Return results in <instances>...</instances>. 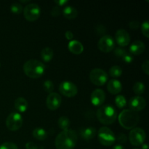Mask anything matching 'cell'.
Here are the masks:
<instances>
[{
	"label": "cell",
	"instance_id": "obj_23",
	"mask_svg": "<svg viewBox=\"0 0 149 149\" xmlns=\"http://www.w3.org/2000/svg\"><path fill=\"white\" fill-rule=\"evenodd\" d=\"M54 52L50 47H45L41 51V57L45 62H49L53 58Z\"/></svg>",
	"mask_w": 149,
	"mask_h": 149
},
{
	"label": "cell",
	"instance_id": "obj_19",
	"mask_svg": "<svg viewBox=\"0 0 149 149\" xmlns=\"http://www.w3.org/2000/svg\"><path fill=\"white\" fill-rule=\"evenodd\" d=\"M96 134H97V130L93 127H88L81 130V136L86 141H90L94 138Z\"/></svg>",
	"mask_w": 149,
	"mask_h": 149
},
{
	"label": "cell",
	"instance_id": "obj_32",
	"mask_svg": "<svg viewBox=\"0 0 149 149\" xmlns=\"http://www.w3.org/2000/svg\"><path fill=\"white\" fill-rule=\"evenodd\" d=\"M114 53L115 55H116L117 57H119V58H123L124 56L127 53V52L122 47H116L115 48Z\"/></svg>",
	"mask_w": 149,
	"mask_h": 149
},
{
	"label": "cell",
	"instance_id": "obj_27",
	"mask_svg": "<svg viewBox=\"0 0 149 149\" xmlns=\"http://www.w3.org/2000/svg\"><path fill=\"white\" fill-rule=\"evenodd\" d=\"M115 103H116V106L119 109H122L125 107L127 104V100L125 96L122 95H119L115 98Z\"/></svg>",
	"mask_w": 149,
	"mask_h": 149
},
{
	"label": "cell",
	"instance_id": "obj_31",
	"mask_svg": "<svg viewBox=\"0 0 149 149\" xmlns=\"http://www.w3.org/2000/svg\"><path fill=\"white\" fill-rule=\"evenodd\" d=\"M0 149H18V148L14 143L5 142L0 146Z\"/></svg>",
	"mask_w": 149,
	"mask_h": 149
},
{
	"label": "cell",
	"instance_id": "obj_35",
	"mask_svg": "<svg viewBox=\"0 0 149 149\" xmlns=\"http://www.w3.org/2000/svg\"><path fill=\"white\" fill-rule=\"evenodd\" d=\"M118 142L121 143H125L127 141V137L125 133H120L117 137Z\"/></svg>",
	"mask_w": 149,
	"mask_h": 149
},
{
	"label": "cell",
	"instance_id": "obj_22",
	"mask_svg": "<svg viewBox=\"0 0 149 149\" xmlns=\"http://www.w3.org/2000/svg\"><path fill=\"white\" fill-rule=\"evenodd\" d=\"M32 135H33V138L35 139L38 140V141H45L46 138H47V133L46 130L42 127H36L32 132Z\"/></svg>",
	"mask_w": 149,
	"mask_h": 149
},
{
	"label": "cell",
	"instance_id": "obj_6",
	"mask_svg": "<svg viewBox=\"0 0 149 149\" xmlns=\"http://www.w3.org/2000/svg\"><path fill=\"white\" fill-rule=\"evenodd\" d=\"M109 76L101 68H94L90 73V79L93 84L97 86H103L107 82Z\"/></svg>",
	"mask_w": 149,
	"mask_h": 149
},
{
	"label": "cell",
	"instance_id": "obj_33",
	"mask_svg": "<svg viewBox=\"0 0 149 149\" xmlns=\"http://www.w3.org/2000/svg\"><path fill=\"white\" fill-rule=\"evenodd\" d=\"M50 13L53 17H58V16H59L60 15H61V10L58 6H55V7L52 9Z\"/></svg>",
	"mask_w": 149,
	"mask_h": 149
},
{
	"label": "cell",
	"instance_id": "obj_13",
	"mask_svg": "<svg viewBox=\"0 0 149 149\" xmlns=\"http://www.w3.org/2000/svg\"><path fill=\"white\" fill-rule=\"evenodd\" d=\"M146 106V101L141 96H135L132 97L129 101L130 109L133 111H141L145 109Z\"/></svg>",
	"mask_w": 149,
	"mask_h": 149
},
{
	"label": "cell",
	"instance_id": "obj_40",
	"mask_svg": "<svg viewBox=\"0 0 149 149\" xmlns=\"http://www.w3.org/2000/svg\"><path fill=\"white\" fill-rule=\"evenodd\" d=\"M65 36L68 40H73V38H74V33L71 31H67L65 33Z\"/></svg>",
	"mask_w": 149,
	"mask_h": 149
},
{
	"label": "cell",
	"instance_id": "obj_41",
	"mask_svg": "<svg viewBox=\"0 0 149 149\" xmlns=\"http://www.w3.org/2000/svg\"><path fill=\"white\" fill-rule=\"evenodd\" d=\"M68 0H55V3L59 7V6H64L66 4H68Z\"/></svg>",
	"mask_w": 149,
	"mask_h": 149
},
{
	"label": "cell",
	"instance_id": "obj_29",
	"mask_svg": "<svg viewBox=\"0 0 149 149\" xmlns=\"http://www.w3.org/2000/svg\"><path fill=\"white\" fill-rule=\"evenodd\" d=\"M44 90L47 93H53L54 90V84L51 80H46L43 84Z\"/></svg>",
	"mask_w": 149,
	"mask_h": 149
},
{
	"label": "cell",
	"instance_id": "obj_1",
	"mask_svg": "<svg viewBox=\"0 0 149 149\" xmlns=\"http://www.w3.org/2000/svg\"><path fill=\"white\" fill-rule=\"evenodd\" d=\"M78 137L76 131L66 130L60 132L55 138L56 149H74L77 143Z\"/></svg>",
	"mask_w": 149,
	"mask_h": 149
},
{
	"label": "cell",
	"instance_id": "obj_10",
	"mask_svg": "<svg viewBox=\"0 0 149 149\" xmlns=\"http://www.w3.org/2000/svg\"><path fill=\"white\" fill-rule=\"evenodd\" d=\"M97 47L101 52L105 53L111 52L115 47L114 39L111 35H104L99 39Z\"/></svg>",
	"mask_w": 149,
	"mask_h": 149
},
{
	"label": "cell",
	"instance_id": "obj_42",
	"mask_svg": "<svg viewBox=\"0 0 149 149\" xmlns=\"http://www.w3.org/2000/svg\"><path fill=\"white\" fill-rule=\"evenodd\" d=\"M112 149H125V147L122 145H119V144H117V145L114 146Z\"/></svg>",
	"mask_w": 149,
	"mask_h": 149
},
{
	"label": "cell",
	"instance_id": "obj_8",
	"mask_svg": "<svg viewBox=\"0 0 149 149\" xmlns=\"http://www.w3.org/2000/svg\"><path fill=\"white\" fill-rule=\"evenodd\" d=\"M23 125V118L17 112H13L7 116L6 126L11 131L18 130Z\"/></svg>",
	"mask_w": 149,
	"mask_h": 149
},
{
	"label": "cell",
	"instance_id": "obj_28",
	"mask_svg": "<svg viewBox=\"0 0 149 149\" xmlns=\"http://www.w3.org/2000/svg\"><path fill=\"white\" fill-rule=\"evenodd\" d=\"M10 10L14 14H20L23 11V6L19 3H13L10 6Z\"/></svg>",
	"mask_w": 149,
	"mask_h": 149
},
{
	"label": "cell",
	"instance_id": "obj_44",
	"mask_svg": "<svg viewBox=\"0 0 149 149\" xmlns=\"http://www.w3.org/2000/svg\"><path fill=\"white\" fill-rule=\"evenodd\" d=\"M20 1L21 3H28L29 1V0H20Z\"/></svg>",
	"mask_w": 149,
	"mask_h": 149
},
{
	"label": "cell",
	"instance_id": "obj_47",
	"mask_svg": "<svg viewBox=\"0 0 149 149\" xmlns=\"http://www.w3.org/2000/svg\"></svg>",
	"mask_w": 149,
	"mask_h": 149
},
{
	"label": "cell",
	"instance_id": "obj_17",
	"mask_svg": "<svg viewBox=\"0 0 149 149\" xmlns=\"http://www.w3.org/2000/svg\"><path fill=\"white\" fill-rule=\"evenodd\" d=\"M145 44L140 40L135 41L130 47V52L131 55H139L145 51Z\"/></svg>",
	"mask_w": 149,
	"mask_h": 149
},
{
	"label": "cell",
	"instance_id": "obj_14",
	"mask_svg": "<svg viewBox=\"0 0 149 149\" xmlns=\"http://www.w3.org/2000/svg\"><path fill=\"white\" fill-rule=\"evenodd\" d=\"M106 100V93L101 89H96L92 93L90 100L95 106H101Z\"/></svg>",
	"mask_w": 149,
	"mask_h": 149
},
{
	"label": "cell",
	"instance_id": "obj_26",
	"mask_svg": "<svg viewBox=\"0 0 149 149\" xmlns=\"http://www.w3.org/2000/svg\"><path fill=\"white\" fill-rule=\"evenodd\" d=\"M122 74V68L119 65H113L109 69V75L113 78H119Z\"/></svg>",
	"mask_w": 149,
	"mask_h": 149
},
{
	"label": "cell",
	"instance_id": "obj_39",
	"mask_svg": "<svg viewBox=\"0 0 149 149\" xmlns=\"http://www.w3.org/2000/svg\"><path fill=\"white\" fill-rule=\"evenodd\" d=\"M26 149H39V147L34 143L29 142L26 144Z\"/></svg>",
	"mask_w": 149,
	"mask_h": 149
},
{
	"label": "cell",
	"instance_id": "obj_12",
	"mask_svg": "<svg viewBox=\"0 0 149 149\" xmlns=\"http://www.w3.org/2000/svg\"><path fill=\"white\" fill-rule=\"evenodd\" d=\"M62 98L61 95L56 93H49L46 100V104L48 109L51 111H55L61 106Z\"/></svg>",
	"mask_w": 149,
	"mask_h": 149
},
{
	"label": "cell",
	"instance_id": "obj_11",
	"mask_svg": "<svg viewBox=\"0 0 149 149\" xmlns=\"http://www.w3.org/2000/svg\"><path fill=\"white\" fill-rule=\"evenodd\" d=\"M59 91L63 95L68 97H72L77 95L78 93V88L70 81H63L59 85Z\"/></svg>",
	"mask_w": 149,
	"mask_h": 149
},
{
	"label": "cell",
	"instance_id": "obj_15",
	"mask_svg": "<svg viewBox=\"0 0 149 149\" xmlns=\"http://www.w3.org/2000/svg\"><path fill=\"white\" fill-rule=\"evenodd\" d=\"M115 39L120 47L127 46L130 42V36L129 33L125 29H119L116 32Z\"/></svg>",
	"mask_w": 149,
	"mask_h": 149
},
{
	"label": "cell",
	"instance_id": "obj_38",
	"mask_svg": "<svg viewBox=\"0 0 149 149\" xmlns=\"http://www.w3.org/2000/svg\"><path fill=\"white\" fill-rule=\"evenodd\" d=\"M96 31L99 35H103L106 33V28L102 26V25L97 26V28H96Z\"/></svg>",
	"mask_w": 149,
	"mask_h": 149
},
{
	"label": "cell",
	"instance_id": "obj_4",
	"mask_svg": "<svg viewBox=\"0 0 149 149\" xmlns=\"http://www.w3.org/2000/svg\"><path fill=\"white\" fill-rule=\"evenodd\" d=\"M97 118L103 125H110L116 120L117 112L114 107L111 105H104L97 109Z\"/></svg>",
	"mask_w": 149,
	"mask_h": 149
},
{
	"label": "cell",
	"instance_id": "obj_30",
	"mask_svg": "<svg viewBox=\"0 0 149 149\" xmlns=\"http://www.w3.org/2000/svg\"><path fill=\"white\" fill-rule=\"evenodd\" d=\"M141 31L143 34L146 38L149 37V22L148 20H146L141 24Z\"/></svg>",
	"mask_w": 149,
	"mask_h": 149
},
{
	"label": "cell",
	"instance_id": "obj_9",
	"mask_svg": "<svg viewBox=\"0 0 149 149\" xmlns=\"http://www.w3.org/2000/svg\"><path fill=\"white\" fill-rule=\"evenodd\" d=\"M41 10L39 6L35 3L29 4L23 8L25 18L29 21H35L40 16Z\"/></svg>",
	"mask_w": 149,
	"mask_h": 149
},
{
	"label": "cell",
	"instance_id": "obj_24",
	"mask_svg": "<svg viewBox=\"0 0 149 149\" xmlns=\"http://www.w3.org/2000/svg\"><path fill=\"white\" fill-rule=\"evenodd\" d=\"M58 124L59 127L61 128L62 130H68V128H69L71 122H70L69 119H68V117L63 116L59 118Z\"/></svg>",
	"mask_w": 149,
	"mask_h": 149
},
{
	"label": "cell",
	"instance_id": "obj_21",
	"mask_svg": "<svg viewBox=\"0 0 149 149\" xmlns=\"http://www.w3.org/2000/svg\"><path fill=\"white\" fill-rule=\"evenodd\" d=\"M63 14L64 17H65L66 18L72 20V19H75L77 17L78 12L75 7H72V6H66L63 10Z\"/></svg>",
	"mask_w": 149,
	"mask_h": 149
},
{
	"label": "cell",
	"instance_id": "obj_18",
	"mask_svg": "<svg viewBox=\"0 0 149 149\" xmlns=\"http://www.w3.org/2000/svg\"><path fill=\"white\" fill-rule=\"evenodd\" d=\"M68 48L70 52L75 55H79L84 51L83 45L78 40H71L68 43Z\"/></svg>",
	"mask_w": 149,
	"mask_h": 149
},
{
	"label": "cell",
	"instance_id": "obj_16",
	"mask_svg": "<svg viewBox=\"0 0 149 149\" xmlns=\"http://www.w3.org/2000/svg\"><path fill=\"white\" fill-rule=\"evenodd\" d=\"M107 89L111 94L117 95L122 91V84L119 80L113 79H111L108 82Z\"/></svg>",
	"mask_w": 149,
	"mask_h": 149
},
{
	"label": "cell",
	"instance_id": "obj_46",
	"mask_svg": "<svg viewBox=\"0 0 149 149\" xmlns=\"http://www.w3.org/2000/svg\"><path fill=\"white\" fill-rule=\"evenodd\" d=\"M0 65H1V64H0Z\"/></svg>",
	"mask_w": 149,
	"mask_h": 149
},
{
	"label": "cell",
	"instance_id": "obj_5",
	"mask_svg": "<svg viewBox=\"0 0 149 149\" xmlns=\"http://www.w3.org/2000/svg\"><path fill=\"white\" fill-rule=\"evenodd\" d=\"M97 138L100 144L105 146H110L116 141L114 133L107 127H102L97 132Z\"/></svg>",
	"mask_w": 149,
	"mask_h": 149
},
{
	"label": "cell",
	"instance_id": "obj_43",
	"mask_svg": "<svg viewBox=\"0 0 149 149\" xmlns=\"http://www.w3.org/2000/svg\"><path fill=\"white\" fill-rule=\"evenodd\" d=\"M141 149H148V146L147 143H143L142 145V148Z\"/></svg>",
	"mask_w": 149,
	"mask_h": 149
},
{
	"label": "cell",
	"instance_id": "obj_34",
	"mask_svg": "<svg viewBox=\"0 0 149 149\" xmlns=\"http://www.w3.org/2000/svg\"><path fill=\"white\" fill-rule=\"evenodd\" d=\"M142 69L146 75L149 74V61L148 60L144 61L142 64Z\"/></svg>",
	"mask_w": 149,
	"mask_h": 149
},
{
	"label": "cell",
	"instance_id": "obj_3",
	"mask_svg": "<svg viewBox=\"0 0 149 149\" xmlns=\"http://www.w3.org/2000/svg\"><path fill=\"white\" fill-rule=\"evenodd\" d=\"M23 71L27 77L37 79L45 74V65L43 63L37 60H29L23 65Z\"/></svg>",
	"mask_w": 149,
	"mask_h": 149
},
{
	"label": "cell",
	"instance_id": "obj_45",
	"mask_svg": "<svg viewBox=\"0 0 149 149\" xmlns=\"http://www.w3.org/2000/svg\"><path fill=\"white\" fill-rule=\"evenodd\" d=\"M135 149H140V148H135Z\"/></svg>",
	"mask_w": 149,
	"mask_h": 149
},
{
	"label": "cell",
	"instance_id": "obj_7",
	"mask_svg": "<svg viewBox=\"0 0 149 149\" xmlns=\"http://www.w3.org/2000/svg\"><path fill=\"white\" fill-rule=\"evenodd\" d=\"M146 135L145 131L141 127H135L132 129L129 134V141L134 146H142L145 142Z\"/></svg>",
	"mask_w": 149,
	"mask_h": 149
},
{
	"label": "cell",
	"instance_id": "obj_25",
	"mask_svg": "<svg viewBox=\"0 0 149 149\" xmlns=\"http://www.w3.org/2000/svg\"><path fill=\"white\" fill-rule=\"evenodd\" d=\"M133 92L136 95H138V96L141 95L144 93L146 90L145 84L141 82V81H137V82L135 83V84L133 85Z\"/></svg>",
	"mask_w": 149,
	"mask_h": 149
},
{
	"label": "cell",
	"instance_id": "obj_20",
	"mask_svg": "<svg viewBox=\"0 0 149 149\" xmlns=\"http://www.w3.org/2000/svg\"><path fill=\"white\" fill-rule=\"evenodd\" d=\"M15 107L19 112L24 113L28 109V101L24 97H17L15 100Z\"/></svg>",
	"mask_w": 149,
	"mask_h": 149
},
{
	"label": "cell",
	"instance_id": "obj_37",
	"mask_svg": "<svg viewBox=\"0 0 149 149\" xmlns=\"http://www.w3.org/2000/svg\"><path fill=\"white\" fill-rule=\"evenodd\" d=\"M129 26L131 29L136 30V29H138L140 26L139 21H137V20H132V21H131L130 23H129Z\"/></svg>",
	"mask_w": 149,
	"mask_h": 149
},
{
	"label": "cell",
	"instance_id": "obj_2",
	"mask_svg": "<svg viewBox=\"0 0 149 149\" xmlns=\"http://www.w3.org/2000/svg\"><path fill=\"white\" fill-rule=\"evenodd\" d=\"M118 120L122 127L126 130H132L138 125L140 116L138 112L130 109H125L119 113Z\"/></svg>",
	"mask_w": 149,
	"mask_h": 149
},
{
	"label": "cell",
	"instance_id": "obj_36",
	"mask_svg": "<svg viewBox=\"0 0 149 149\" xmlns=\"http://www.w3.org/2000/svg\"><path fill=\"white\" fill-rule=\"evenodd\" d=\"M122 60H123L125 63H131L133 61V57H132V55H131L130 53H128L127 52V53L124 56Z\"/></svg>",
	"mask_w": 149,
	"mask_h": 149
}]
</instances>
